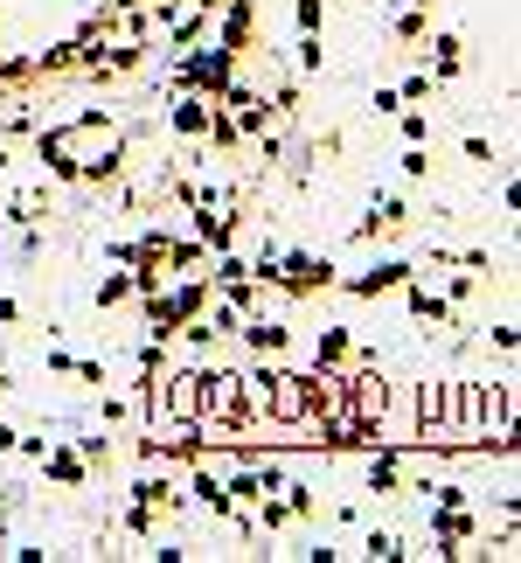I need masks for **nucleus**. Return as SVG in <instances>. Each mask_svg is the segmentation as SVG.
<instances>
[{"instance_id":"obj_1","label":"nucleus","mask_w":521,"mask_h":563,"mask_svg":"<svg viewBox=\"0 0 521 563\" xmlns=\"http://www.w3.org/2000/svg\"><path fill=\"white\" fill-rule=\"evenodd\" d=\"M320 404H327V383H313V376H271L264 383V411L278 424H306Z\"/></svg>"},{"instance_id":"obj_2","label":"nucleus","mask_w":521,"mask_h":563,"mask_svg":"<svg viewBox=\"0 0 521 563\" xmlns=\"http://www.w3.org/2000/svg\"><path fill=\"white\" fill-rule=\"evenodd\" d=\"M202 404H209L223 424H237V418H244V390H237V376H202Z\"/></svg>"},{"instance_id":"obj_3","label":"nucleus","mask_w":521,"mask_h":563,"mask_svg":"<svg viewBox=\"0 0 521 563\" xmlns=\"http://www.w3.org/2000/svg\"><path fill=\"white\" fill-rule=\"evenodd\" d=\"M167 404H174V411H181V418H188V411H195V404H202V376H181V383H174V390H167Z\"/></svg>"}]
</instances>
